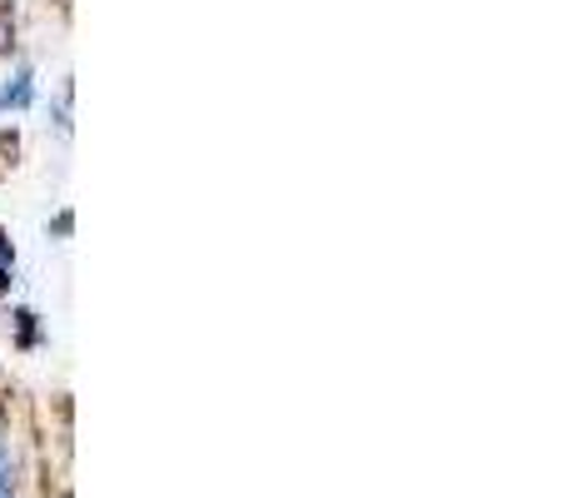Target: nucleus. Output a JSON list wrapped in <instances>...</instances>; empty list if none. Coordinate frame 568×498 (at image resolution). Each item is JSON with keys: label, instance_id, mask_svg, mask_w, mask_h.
I'll list each match as a JSON object with an SVG mask.
<instances>
[{"label": "nucleus", "instance_id": "obj_1", "mask_svg": "<svg viewBox=\"0 0 568 498\" xmlns=\"http://www.w3.org/2000/svg\"><path fill=\"white\" fill-rule=\"evenodd\" d=\"M30 100H36V75H30V65H16L0 85V110H26Z\"/></svg>", "mask_w": 568, "mask_h": 498}, {"label": "nucleus", "instance_id": "obj_2", "mask_svg": "<svg viewBox=\"0 0 568 498\" xmlns=\"http://www.w3.org/2000/svg\"><path fill=\"white\" fill-rule=\"evenodd\" d=\"M0 264H16V250L6 245V230H0Z\"/></svg>", "mask_w": 568, "mask_h": 498}, {"label": "nucleus", "instance_id": "obj_3", "mask_svg": "<svg viewBox=\"0 0 568 498\" xmlns=\"http://www.w3.org/2000/svg\"><path fill=\"white\" fill-rule=\"evenodd\" d=\"M0 498H16V494H10V479H0Z\"/></svg>", "mask_w": 568, "mask_h": 498}]
</instances>
